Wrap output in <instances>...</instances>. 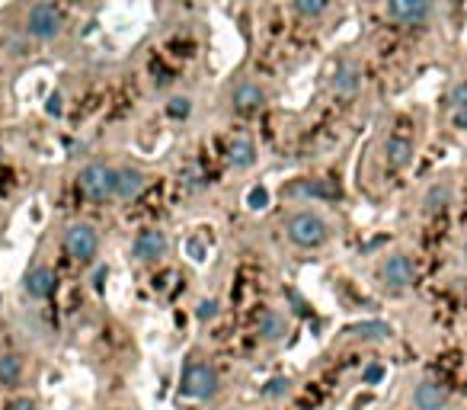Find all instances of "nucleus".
I'll return each instance as SVG.
<instances>
[{"mask_svg":"<svg viewBox=\"0 0 467 410\" xmlns=\"http://www.w3.org/2000/svg\"><path fill=\"white\" fill-rule=\"evenodd\" d=\"M285 231H288V241H291L294 247H304V250L320 247V243H326V237H330L326 218H320L317 211H311V209L294 211V215L285 221Z\"/></svg>","mask_w":467,"mask_h":410,"instance_id":"1","label":"nucleus"},{"mask_svg":"<svg viewBox=\"0 0 467 410\" xmlns=\"http://www.w3.org/2000/svg\"><path fill=\"white\" fill-rule=\"evenodd\" d=\"M77 189L90 199V202H106V199H115V167L109 164H87L80 173H77Z\"/></svg>","mask_w":467,"mask_h":410,"instance_id":"2","label":"nucleus"},{"mask_svg":"<svg viewBox=\"0 0 467 410\" xmlns=\"http://www.w3.org/2000/svg\"><path fill=\"white\" fill-rule=\"evenodd\" d=\"M61 13H58L55 4H48V0H38L36 6H29V13H26V36L38 38V42H51L55 36H61Z\"/></svg>","mask_w":467,"mask_h":410,"instance_id":"3","label":"nucleus"},{"mask_svg":"<svg viewBox=\"0 0 467 410\" xmlns=\"http://www.w3.org/2000/svg\"><path fill=\"white\" fill-rule=\"evenodd\" d=\"M64 253L77 263H90L100 253V234H96L93 224L87 221H74L64 231Z\"/></svg>","mask_w":467,"mask_h":410,"instance_id":"4","label":"nucleus"},{"mask_svg":"<svg viewBox=\"0 0 467 410\" xmlns=\"http://www.w3.org/2000/svg\"><path fill=\"white\" fill-rule=\"evenodd\" d=\"M183 394L192 397V401H208V397L218 394V372L211 369L208 362H189L183 369Z\"/></svg>","mask_w":467,"mask_h":410,"instance_id":"5","label":"nucleus"},{"mask_svg":"<svg viewBox=\"0 0 467 410\" xmlns=\"http://www.w3.org/2000/svg\"><path fill=\"white\" fill-rule=\"evenodd\" d=\"M377 275H381V285L390 288V292H403V288H409L416 282L413 260H409L407 253H390L387 260L381 263Z\"/></svg>","mask_w":467,"mask_h":410,"instance_id":"6","label":"nucleus"},{"mask_svg":"<svg viewBox=\"0 0 467 410\" xmlns=\"http://www.w3.org/2000/svg\"><path fill=\"white\" fill-rule=\"evenodd\" d=\"M166 247H170V241H166L163 231L157 228H144L138 231V237L131 241V253L138 263H157L166 256Z\"/></svg>","mask_w":467,"mask_h":410,"instance_id":"7","label":"nucleus"},{"mask_svg":"<svg viewBox=\"0 0 467 410\" xmlns=\"http://www.w3.org/2000/svg\"><path fill=\"white\" fill-rule=\"evenodd\" d=\"M387 16L394 23H407V26H416V23H426L435 10V0H387L384 4Z\"/></svg>","mask_w":467,"mask_h":410,"instance_id":"8","label":"nucleus"},{"mask_svg":"<svg viewBox=\"0 0 467 410\" xmlns=\"http://www.w3.org/2000/svg\"><path fill=\"white\" fill-rule=\"evenodd\" d=\"M26 295L29 298H36V301H45V298H51L55 295V285H58V275H55V269L51 266H32L29 273H26Z\"/></svg>","mask_w":467,"mask_h":410,"instance_id":"9","label":"nucleus"},{"mask_svg":"<svg viewBox=\"0 0 467 410\" xmlns=\"http://www.w3.org/2000/svg\"><path fill=\"white\" fill-rule=\"evenodd\" d=\"M147 186V173L138 167H119L115 170V199L128 202V199H138Z\"/></svg>","mask_w":467,"mask_h":410,"instance_id":"10","label":"nucleus"},{"mask_svg":"<svg viewBox=\"0 0 467 410\" xmlns=\"http://www.w3.org/2000/svg\"><path fill=\"white\" fill-rule=\"evenodd\" d=\"M230 106H234L237 112H259V109L266 106V90L253 80L237 83L234 93H230Z\"/></svg>","mask_w":467,"mask_h":410,"instance_id":"11","label":"nucleus"},{"mask_svg":"<svg viewBox=\"0 0 467 410\" xmlns=\"http://www.w3.org/2000/svg\"><path fill=\"white\" fill-rule=\"evenodd\" d=\"M413 154H416V144L407 135H390V138L384 141V160H387V167H394V170H403V167L413 164Z\"/></svg>","mask_w":467,"mask_h":410,"instance_id":"12","label":"nucleus"},{"mask_svg":"<svg viewBox=\"0 0 467 410\" xmlns=\"http://www.w3.org/2000/svg\"><path fill=\"white\" fill-rule=\"evenodd\" d=\"M333 93L339 96H355L358 90H362V68H358L355 61H343L336 68V74H333Z\"/></svg>","mask_w":467,"mask_h":410,"instance_id":"13","label":"nucleus"},{"mask_svg":"<svg viewBox=\"0 0 467 410\" xmlns=\"http://www.w3.org/2000/svg\"><path fill=\"white\" fill-rule=\"evenodd\" d=\"M448 391L439 382H419L413 391V407L416 410H445Z\"/></svg>","mask_w":467,"mask_h":410,"instance_id":"14","label":"nucleus"},{"mask_svg":"<svg viewBox=\"0 0 467 410\" xmlns=\"http://www.w3.org/2000/svg\"><path fill=\"white\" fill-rule=\"evenodd\" d=\"M227 160L234 170H247V167L256 164V144L253 138H247V135H234V138L227 141Z\"/></svg>","mask_w":467,"mask_h":410,"instance_id":"15","label":"nucleus"},{"mask_svg":"<svg viewBox=\"0 0 467 410\" xmlns=\"http://www.w3.org/2000/svg\"><path fill=\"white\" fill-rule=\"evenodd\" d=\"M256 330H259V337H262V340H269V343L281 340V337L288 333L285 314H279L275 308H266V311L259 314V320H256Z\"/></svg>","mask_w":467,"mask_h":410,"instance_id":"16","label":"nucleus"},{"mask_svg":"<svg viewBox=\"0 0 467 410\" xmlns=\"http://www.w3.org/2000/svg\"><path fill=\"white\" fill-rule=\"evenodd\" d=\"M288 192L291 196H304V199H330L336 196L339 189H333V186H326V179H298V183L288 186Z\"/></svg>","mask_w":467,"mask_h":410,"instance_id":"17","label":"nucleus"},{"mask_svg":"<svg viewBox=\"0 0 467 410\" xmlns=\"http://www.w3.org/2000/svg\"><path fill=\"white\" fill-rule=\"evenodd\" d=\"M448 202H451V186H448V183H435V186H429L426 199H422V205H426V211H429V215H435V211H441Z\"/></svg>","mask_w":467,"mask_h":410,"instance_id":"18","label":"nucleus"},{"mask_svg":"<svg viewBox=\"0 0 467 410\" xmlns=\"http://www.w3.org/2000/svg\"><path fill=\"white\" fill-rule=\"evenodd\" d=\"M19 375H23V359L13 356V352L0 356V384H4V388H13V384L19 382Z\"/></svg>","mask_w":467,"mask_h":410,"instance_id":"19","label":"nucleus"},{"mask_svg":"<svg viewBox=\"0 0 467 410\" xmlns=\"http://www.w3.org/2000/svg\"><path fill=\"white\" fill-rule=\"evenodd\" d=\"M349 333H352V337H358V340H387L390 327L384 324V320H365V324L349 327Z\"/></svg>","mask_w":467,"mask_h":410,"instance_id":"20","label":"nucleus"},{"mask_svg":"<svg viewBox=\"0 0 467 410\" xmlns=\"http://www.w3.org/2000/svg\"><path fill=\"white\" fill-rule=\"evenodd\" d=\"M294 10L301 13L304 19H317L326 13V6H330V0H291Z\"/></svg>","mask_w":467,"mask_h":410,"instance_id":"21","label":"nucleus"},{"mask_svg":"<svg viewBox=\"0 0 467 410\" xmlns=\"http://www.w3.org/2000/svg\"><path fill=\"white\" fill-rule=\"evenodd\" d=\"M189 112H192L189 96H173V100L166 102V115H170V119H189Z\"/></svg>","mask_w":467,"mask_h":410,"instance_id":"22","label":"nucleus"},{"mask_svg":"<svg viewBox=\"0 0 467 410\" xmlns=\"http://www.w3.org/2000/svg\"><path fill=\"white\" fill-rule=\"evenodd\" d=\"M247 205L253 211H262L269 205V189L266 186H253V189H249V196H247Z\"/></svg>","mask_w":467,"mask_h":410,"instance_id":"23","label":"nucleus"},{"mask_svg":"<svg viewBox=\"0 0 467 410\" xmlns=\"http://www.w3.org/2000/svg\"><path fill=\"white\" fill-rule=\"evenodd\" d=\"M448 102H451V106L458 109V112H464V109H467V80L454 83L451 93H448Z\"/></svg>","mask_w":467,"mask_h":410,"instance_id":"24","label":"nucleus"},{"mask_svg":"<svg viewBox=\"0 0 467 410\" xmlns=\"http://www.w3.org/2000/svg\"><path fill=\"white\" fill-rule=\"evenodd\" d=\"M288 388H291V382H288V378H272V382L262 388V394H266V397H285Z\"/></svg>","mask_w":467,"mask_h":410,"instance_id":"25","label":"nucleus"},{"mask_svg":"<svg viewBox=\"0 0 467 410\" xmlns=\"http://www.w3.org/2000/svg\"><path fill=\"white\" fill-rule=\"evenodd\" d=\"M195 317H198V320H215V317H218V301H215V298H205V301H198V308H195Z\"/></svg>","mask_w":467,"mask_h":410,"instance_id":"26","label":"nucleus"},{"mask_svg":"<svg viewBox=\"0 0 467 410\" xmlns=\"http://www.w3.org/2000/svg\"><path fill=\"white\" fill-rule=\"evenodd\" d=\"M381 378H384V365H377V362H371L368 369L362 372V382H365V384H377Z\"/></svg>","mask_w":467,"mask_h":410,"instance_id":"27","label":"nucleus"},{"mask_svg":"<svg viewBox=\"0 0 467 410\" xmlns=\"http://www.w3.org/2000/svg\"><path fill=\"white\" fill-rule=\"evenodd\" d=\"M45 109H48V115H61V96H58V93H51L48 96V106H45Z\"/></svg>","mask_w":467,"mask_h":410,"instance_id":"28","label":"nucleus"},{"mask_svg":"<svg viewBox=\"0 0 467 410\" xmlns=\"http://www.w3.org/2000/svg\"><path fill=\"white\" fill-rule=\"evenodd\" d=\"M6 410H36V407H32V401H29V397H19V401L6 404Z\"/></svg>","mask_w":467,"mask_h":410,"instance_id":"29","label":"nucleus"},{"mask_svg":"<svg viewBox=\"0 0 467 410\" xmlns=\"http://www.w3.org/2000/svg\"><path fill=\"white\" fill-rule=\"evenodd\" d=\"M454 125H458V128H467V109H464V112L454 115Z\"/></svg>","mask_w":467,"mask_h":410,"instance_id":"30","label":"nucleus"},{"mask_svg":"<svg viewBox=\"0 0 467 410\" xmlns=\"http://www.w3.org/2000/svg\"><path fill=\"white\" fill-rule=\"evenodd\" d=\"M0 151H4V147H0Z\"/></svg>","mask_w":467,"mask_h":410,"instance_id":"31","label":"nucleus"}]
</instances>
